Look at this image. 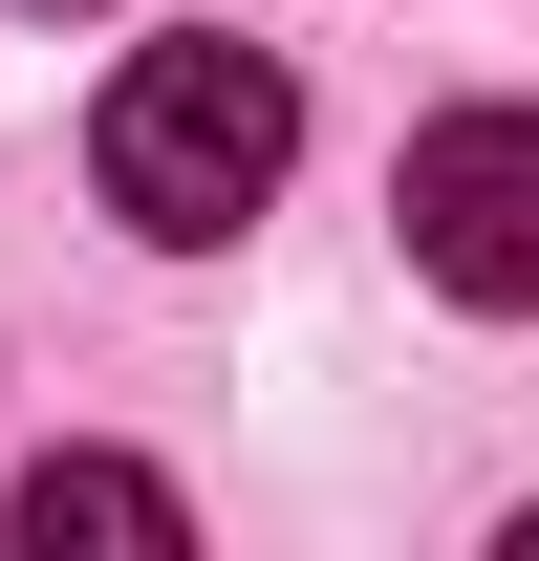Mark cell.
<instances>
[{"label": "cell", "mask_w": 539, "mask_h": 561, "mask_svg": "<svg viewBox=\"0 0 539 561\" xmlns=\"http://www.w3.org/2000/svg\"><path fill=\"white\" fill-rule=\"evenodd\" d=\"M280 151H302V87H280V44H151L130 87H108V216L130 238H238V216L280 195Z\"/></svg>", "instance_id": "6da1fadb"}, {"label": "cell", "mask_w": 539, "mask_h": 561, "mask_svg": "<svg viewBox=\"0 0 539 561\" xmlns=\"http://www.w3.org/2000/svg\"><path fill=\"white\" fill-rule=\"evenodd\" d=\"M410 260L496 302H539V108H454V130H410Z\"/></svg>", "instance_id": "7a4b0ae2"}, {"label": "cell", "mask_w": 539, "mask_h": 561, "mask_svg": "<svg viewBox=\"0 0 539 561\" xmlns=\"http://www.w3.org/2000/svg\"><path fill=\"white\" fill-rule=\"evenodd\" d=\"M0 518H22V540H151V561L195 540V518H173V476H130V454H44Z\"/></svg>", "instance_id": "3957f363"}, {"label": "cell", "mask_w": 539, "mask_h": 561, "mask_svg": "<svg viewBox=\"0 0 539 561\" xmlns=\"http://www.w3.org/2000/svg\"><path fill=\"white\" fill-rule=\"evenodd\" d=\"M518 561H539V518H518Z\"/></svg>", "instance_id": "277c9868"}]
</instances>
